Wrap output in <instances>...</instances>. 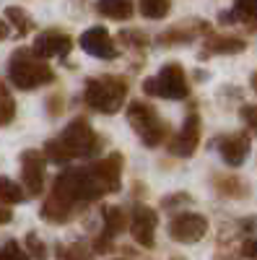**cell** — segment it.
<instances>
[{
	"mask_svg": "<svg viewBox=\"0 0 257 260\" xmlns=\"http://www.w3.org/2000/svg\"><path fill=\"white\" fill-rule=\"evenodd\" d=\"M8 78L18 89H36L50 83L55 73L39 55H34V50H16L8 60Z\"/></svg>",
	"mask_w": 257,
	"mask_h": 260,
	"instance_id": "cell-1",
	"label": "cell"
},
{
	"mask_svg": "<svg viewBox=\"0 0 257 260\" xmlns=\"http://www.w3.org/2000/svg\"><path fill=\"white\" fill-rule=\"evenodd\" d=\"M83 94H86V104H89L91 110L112 115V112H117L122 107L127 86L117 76H101V78H89L86 81Z\"/></svg>",
	"mask_w": 257,
	"mask_h": 260,
	"instance_id": "cell-2",
	"label": "cell"
},
{
	"mask_svg": "<svg viewBox=\"0 0 257 260\" xmlns=\"http://www.w3.org/2000/svg\"><path fill=\"white\" fill-rule=\"evenodd\" d=\"M127 120H130V125L135 127V133L140 136V141L145 146L154 148V146L164 143L166 125L161 122V117L154 107H148L145 102H130V107H127Z\"/></svg>",
	"mask_w": 257,
	"mask_h": 260,
	"instance_id": "cell-3",
	"label": "cell"
},
{
	"mask_svg": "<svg viewBox=\"0 0 257 260\" xmlns=\"http://www.w3.org/2000/svg\"><path fill=\"white\" fill-rule=\"evenodd\" d=\"M143 91L148 96H164V99H185L187 96V78L179 62H169L159 71V76L143 81Z\"/></svg>",
	"mask_w": 257,
	"mask_h": 260,
	"instance_id": "cell-4",
	"label": "cell"
},
{
	"mask_svg": "<svg viewBox=\"0 0 257 260\" xmlns=\"http://www.w3.org/2000/svg\"><path fill=\"white\" fill-rule=\"evenodd\" d=\"M57 143L62 146V151L76 159V156H94L96 151H99V136L91 130V125L86 122V120H73L65 130L60 133Z\"/></svg>",
	"mask_w": 257,
	"mask_h": 260,
	"instance_id": "cell-5",
	"label": "cell"
},
{
	"mask_svg": "<svg viewBox=\"0 0 257 260\" xmlns=\"http://www.w3.org/2000/svg\"><path fill=\"white\" fill-rule=\"evenodd\" d=\"M205 232H208V221L200 213H177L169 221V237L182 245H192V242L203 240Z\"/></svg>",
	"mask_w": 257,
	"mask_h": 260,
	"instance_id": "cell-6",
	"label": "cell"
},
{
	"mask_svg": "<svg viewBox=\"0 0 257 260\" xmlns=\"http://www.w3.org/2000/svg\"><path fill=\"white\" fill-rule=\"evenodd\" d=\"M21 180L29 195H39L45 187V154L36 148H26L21 154Z\"/></svg>",
	"mask_w": 257,
	"mask_h": 260,
	"instance_id": "cell-7",
	"label": "cell"
},
{
	"mask_svg": "<svg viewBox=\"0 0 257 260\" xmlns=\"http://www.w3.org/2000/svg\"><path fill=\"white\" fill-rule=\"evenodd\" d=\"M81 47L89 52V55L101 57V60H115V57H117V47H115L109 31H106L104 26L86 29V31L81 34Z\"/></svg>",
	"mask_w": 257,
	"mask_h": 260,
	"instance_id": "cell-8",
	"label": "cell"
},
{
	"mask_svg": "<svg viewBox=\"0 0 257 260\" xmlns=\"http://www.w3.org/2000/svg\"><path fill=\"white\" fill-rule=\"evenodd\" d=\"M156 211L148 206H138L130 216V234L143 247H154V232H156Z\"/></svg>",
	"mask_w": 257,
	"mask_h": 260,
	"instance_id": "cell-9",
	"label": "cell"
},
{
	"mask_svg": "<svg viewBox=\"0 0 257 260\" xmlns=\"http://www.w3.org/2000/svg\"><path fill=\"white\" fill-rule=\"evenodd\" d=\"M198 143H200V117L192 112V115H187L182 130L169 141V151L177 156H190L198 148Z\"/></svg>",
	"mask_w": 257,
	"mask_h": 260,
	"instance_id": "cell-10",
	"label": "cell"
},
{
	"mask_svg": "<svg viewBox=\"0 0 257 260\" xmlns=\"http://www.w3.org/2000/svg\"><path fill=\"white\" fill-rule=\"evenodd\" d=\"M73 47V39L65 34V31H57V29H50V31H42L36 39H34V55H39L42 60L45 57H57V55H68Z\"/></svg>",
	"mask_w": 257,
	"mask_h": 260,
	"instance_id": "cell-11",
	"label": "cell"
},
{
	"mask_svg": "<svg viewBox=\"0 0 257 260\" xmlns=\"http://www.w3.org/2000/svg\"><path fill=\"white\" fill-rule=\"evenodd\" d=\"M94 172V177L96 182L101 185L104 192H115L120 190V175H122V156L120 154H109V156H104L99 164L91 167Z\"/></svg>",
	"mask_w": 257,
	"mask_h": 260,
	"instance_id": "cell-12",
	"label": "cell"
},
{
	"mask_svg": "<svg viewBox=\"0 0 257 260\" xmlns=\"http://www.w3.org/2000/svg\"><path fill=\"white\" fill-rule=\"evenodd\" d=\"M247 151H249V138L244 133H234V136H224L218 141V154L226 164L231 167H239L247 159Z\"/></svg>",
	"mask_w": 257,
	"mask_h": 260,
	"instance_id": "cell-13",
	"label": "cell"
},
{
	"mask_svg": "<svg viewBox=\"0 0 257 260\" xmlns=\"http://www.w3.org/2000/svg\"><path fill=\"white\" fill-rule=\"evenodd\" d=\"M247 45L244 39H237V37H210L203 47V57H210V55H234V52H242Z\"/></svg>",
	"mask_w": 257,
	"mask_h": 260,
	"instance_id": "cell-14",
	"label": "cell"
},
{
	"mask_svg": "<svg viewBox=\"0 0 257 260\" xmlns=\"http://www.w3.org/2000/svg\"><path fill=\"white\" fill-rule=\"evenodd\" d=\"M96 11L106 18H115V21H125L133 16V0H99Z\"/></svg>",
	"mask_w": 257,
	"mask_h": 260,
	"instance_id": "cell-15",
	"label": "cell"
},
{
	"mask_svg": "<svg viewBox=\"0 0 257 260\" xmlns=\"http://www.w3.org/2000/svg\"><path fill=\"white\" fill-rule=\"evenodd\" d=\"M125 229H127V216H125V211L117 208V206H106V208H104V234L115 237V234H120V232H125Z\"/></svg>",
	"mask_w": 257,
	"mask_h": 260,
	"instance_id": "cell-16",
	"label": "cell"
},
{
	"mask_svg": "<svg viewBox=\"0 0 257 260\" xmlns=\"http://www.w3.org/2000/svg\"><path fill=\"white\" fill-rule=\"evenodd\" d=\"M70 206H65L60 198H55V195H50V198L45 201V206H42V216H45L47 221H52V224H62L70 216Z\"/></svg>",
	"mask_w": 257,
	"mask_h": 260,
	"instance_id": "cell-17",
	"label": "cell"
},
{
	"mask_svg": "<svg viewBox=\"0 0 257 260\" xmlns=\"http://www.w3.org/2000/svg\"><path fill=\"white\" fill-rule=\"evenodd\" d=\"M0 201L3 203H24V190L11 177H0Z\"/></svg>",
	"mask_w": 257,
	"mask_h": 260,
	"instance_id": "cell-18",
	"label": "cell"
},
{
	"mask_svg": "<svg viewBox=\"0 0 257 260\" xmlns=\"http://www.w3.org/2000/svg\"><path fill=\"white\" fill-rule=\"evenodd\" d=\"M13 117H16V102H13L11 91L0 83V127L8 125Z\"/></svg>",
	"mask_w": 257,
	"mask_h": 260,
	"instance_id": "cell-19",
	"label": "cell"
},
{
	"mask_svg": "<svg viewBox=\"0 0 257 260\" xmlns=\"http://www.w3.org/2000/svg\"><path fill=\"white\" fill-rule=\"evenodd\" d=\"M169 0H140V13L145 16V18H164L166 13H169Z\"/></svg>",
	"mask_w": 257,
	"mask_h": 260,
	"instance_id": "cell-20",
	"label": "cell"
},
{
	"mask_svg": "<svg viewBox=\"0 0 257 260\" xmlns=\"http://www.w3.org/2000/svg\"><path fill=\"white\" fill-rule=\"evenodd\" d=\"M192 37V29H187V24H182V26H174L171 31H164V37H161V45H177V42H190Z\"/></svg>",
	"mask_w": 257,
	"mask_h": 260,
	"instance_id": "cell-21",
	"label": "cell"
},
{
	"mask_svg": "<svg viewBox=\"0 0 257 260\" xmlns=\"http://www.w3.org/2000/svg\"><path fill=\"white\" fill-rule=\"evenodd\" d=\"M6 16H8V21H11V24L18 29V34H26L34 24H31V18L24 13V11H21V8H8L6 11Z\"/></svg>",
	"mask_w": 257,
	"mask_h": 260,
	"instance_id": "cell-22",
	"label": "cell"
},
{
	"mask_svg": "<svg viewBox=\"0 0 257 260\" xmlns=\"http://www.w3.org/2000/svg\"><path fill=\"white\" fill-rule=\"evenodd\" d=\"M234 13H237V18H244V21L257 24V0H237Z\"/></svg>",
	"mask_w": 257,
	"mask_h": 260,
	"instance_id": "cell-23",
	"label": "cell"
},
{
	"mask_svg": "<svg viewBox=\"0 0 257 260\" xmlns=\"http://www.w3.org/2000/svg\"><path fill=\"white\" fill-rule=\"evenodd\" d=\"M57 257L60 260H91L81 245H60L57 247Z\"/></svg>",
	"mask_w": 257,
	"mask_h": 260,
	"instance_id": "cell-24",
	"label": "cell"
},
{
	"mask_svg": "<svg viewBox=\"0 0 257 260\" xmlns=\"http://www.w3.org/2000/svg\"><path fill=\"white\" fill-rule=\"evenodd\" d=\"M0 260H29V255L18 247L16 240H8L3 247H0Z\"/></svg>",
	"mask_w": 257,
	"mask_h": 260,
	"instance_id": "cell-25",
	"label": "cell"
},
{
	"mask_svg": "<svg viewBox=\"0 0 257 260\" xmlns=\"http://www.w3.org/2000/svg\"><path fill=\"white\" fill-rule=\"evenodd\" d=\"M229 182H224V177H216V187L221 190V192H226V195H244L247 190H244V185L237 180V177H226Z\"/></svg>",
	"mask_w": 257,
	"mask_h": 260,
	"instance_id": "cell-26",
	"label": "cell"
},
{
	"mask_svg": "<svg viewBox=\"0 0 257 260\" xmlns=\"http://www.w3.org/2000/svg\"><path fill=\"white\" fill-rule=\"evenodd\" d=\"M26 250H29L36 260H47V247H45V242H42L36 234H26Z\"/></svg>",
	"mask_w": 257,
	"mask_h": 260,
	"instance_id": "cell-27",
	"label": "cell"
},
{
	"mask_svg": "<svg viewBox=\"0 0 257 260\" xmlns=\"http://www.w3.org/2000/svg\"><path fill=\"white\" fill-rule=\"evenodd\" d=\"M242 117H244V122H247L252 130H257V104L242 107Z\"/></svg>",
	"mask_w": 257,
	"mask_h": 260,
	"instance_id": "cell-28",
	"label": "cell"
},
{
	"mask_svg": "<svg viewBox=\"0 0 257 260\" xmlns=\"http://www.w3.org/2000/svg\"><path fill=\"white\" fill-rule=\"evenodd\" d=\"M185 201H190V195H185V192L166 195V198H164V208H174V206H179V203H185Z\"/></svg>",
	"mask_w": 257,
	"mask_h": 260,
	"instance_id": "cell-29",
	"label": "cell"
},
{
	"mask_svg": "<svg viewBox=\"0 0 257 260\" xmlns=\"http://www.w3.org/2000/svg\"><path fill=\"white\" fill-rule=\"evenodd\" d=\"M242 252H244L247 257L257 260V240H247V242H244V247H242Z\"/></svg>",
	"mask_w": 257,
	"mask_h": 260,
	"instance_id": "cell-30",
	"label": "cell"
},
{
	"mask_svg": "<svg viewBox=\"0 0 257 260\" xmlns=\"http://www.w3.org/2000/svg\"><path fill=\"white\" fill-rule=\"evenodd\" d=\"M11 219H13V213H11L6 206H0V224H8Z\"/></svg>",
	"mask_w": 257,
	"mask_h": 260,
	"instance_id": "cell-31",
	"label": "cell"
},
{
	"mask_svg": "<svg viewBox=\"0 0 257 260\" xmlns=\"http://www.w3.org/2000/svg\"><path fill=\"white\" fill-rule=\"evenodd\" d=\"M252 89L257 91V73H252Z\"/></svg>",
	"mask_w": 257,
	"mask_h": 260,
	"instance_id": "cell-32",
	"label": "cell"
}]
</instances>
